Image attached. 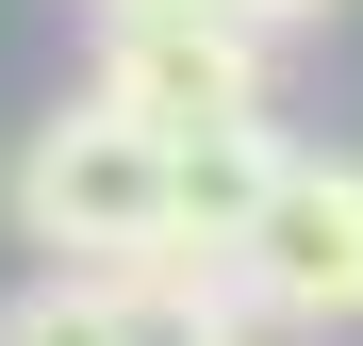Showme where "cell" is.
I'll list each match as a JSON object with an SVG mask.
<instances>
[{
  "label": "cell",
  "mask_w": 363,
  "mask_h": 346,
  "mask_svg": "<svg viewBox=\"0 0 363 346\" xmlns=\"http://www.w3.org/2000/svg\"><path fill=\"white\" fill-rule=\"evenodd\" d=\"M215 17H248V33H297V17H330V0H215Z\"/></svg>",
  "instance_id": "8992f818"
},
{
  "label": "cell",
  "mask_w": 363,
  "mask_h": 346,
  "mask_svg": "<svg viewBox=\"0 0 363 346\" xmlns=\"http://www.w3.org/2000/svg\"><path fill=\"white\" fill-rule=\"evenodd\" d=\"M264 182H281V132H264V115H215V132H165V231H199V248H248Z\"/></svg>",
  "instance_id": "277c9868"
},
{
  "label": "cell",
  "mask_w": 363,
  "mask_h": 346,
  "mask_svg": "<svg viewBox=\"0 0 363 346\" xmlns=\"http://www.w3.org/2000/svg\"><path fill=\"white\" fill-rule=\"evenodd\" d=\"M248 313L264 330H363V165H314V149H281V182L248 214Z\"/></svg>",
  "instance_id": "3957f363"
},
{
  "label": "cell",
  "mask_w": 363,
  "mask_h": 346,
  "mask_svg": "<svg viewBox=\"0 0 363 346\" xmlns=\"http://www.w3.org/2000/svg\"><path fill=\"white\" fill-rule=\"evenodd\" d=\"M0 214H17L33 264H149V248H165V132H133V115L83 83L67 115H33V132H17Z\"/></svg>",
  "instance_id": "6da1fadb"
},
{
  "label": "cell",
  "mask_w": 363,
  "mask_h": 346,
  "mask_svg": "<svg viewBox=\"0 0 363 346\" xmlns=\"http://www.w3.org/2000/svg\"><path fill=\"white\" fill-rule=\"evenodd\" d=\"M99 99L133 132H215V115H264V33L215 17V0H133L99 17Z\"/></svg>",
  "instance_id": "7a4b0ae2"
},
{
  "label": "cell",
  "mask_w": 363,
  "mask_h": 346,
  "mask_svg": "<svg viewBox=\"0 0 363 346\" xmlns=\"http://www.w3.org/2000/svg\"><path fill=\"white\" fill-rule=\"evenodd\" d=\"M0 346H165V330L133 313V280H116V264H50V280L0 297Z\"/></svg>",
  "instance_id": "5b68a950"
}]
</instances>
